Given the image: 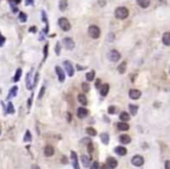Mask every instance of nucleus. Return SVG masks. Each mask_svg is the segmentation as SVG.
<instances>
[{
	"mask_svg": "<svg viewBox=\"0 0 170 169\" xmlns=\"http://www.w3.org/2000/svg\"><path fill=\"white\" fill-rule=\"evenodd\" d=\"M128 15H129V12H128V9H127L126 7H124V6H120V7H118V8L115 9V16H117L119 20H125V19L128 18Z\"/></svg>",
	"mask_w": 170,
	"mask_h": 169,
	"instance_id": "nucleus-1",
	"label": "nucleus"
},
{
	"mask_svg": "<svg viewBox=\"0 0 170 169\" xmlns=\"http://www.w3.org/2000/svg\"><path fill=\"white\" fill-rule=\"evenodd\" d=\"M87 33H89V36L92 37V39H99V36H100V28L98 26H96V25H91L89 27Z\"/></svg>",
	"mask_w": 170,
	"mask_h": 169,
	"instance_id": "nucleus-2",
	"label": "nucleus"
},
{
	"mask_svg": "<svg viewBox=\"0 0 170 169\" xmlns=\"http://www.w3.org/2000/svg\"><path fill=\"white\" fill-rule=\"evenodd\" d=\"M58 26H60L61 29L64 31V32H68V31H70V28H71L69 20L65 19V18H61V19L58 20Z\"/></svg>",
	"mask_w": 170,
	"mask_h": 169,
	"instance_id": "nucleus-3",
	"label": "nucleus"
},
{
	"mask_svg": "<svg viewBox=\"0 0 170 169\" xmlns=\"http://www.w3.org/2000/svg\"><path fill=\"white\" fill-rule=\"evenodd\" d=\"M120 57H121V55H120V53L118 50H111L108 53V60L111 62H113V63H117L120 60Z\"/></svg>",
	"mask_w": 170,
	"mask_h": 169,
	"instance_id": "nucleus-4",
	"label": "nucleus"
},
{
	"mask_svg": "<svg viewBox=\"0 0 170 169\" xmlns=\"http://www.w3.org/2000/svg\"><path fill=\"white\" fill-rule=\"evenodd\" d=\"M131 161H132L133 166H135V167H142L143 163H144V159H143L141 155H135V156H133Z\"/></svg>",
	"mask_w": 170,
	"mask_h": 169,
	"instance_id": "nucleus-5",
	"label": "nucleus"
},
{
	"mask_svg": "<svg viewBox=\"0 0 170 169\" xmlns=\"http://www.w3.org/2000/svg\"><path fill=\"white\" fill-rule=\"evenodd\" d=\"M62 43H63V46H64L68 50H72V49L75 48V41H73L72 39H70V37H64L63 41H62Z\"/></svg>",
	"mask_w": 170,
	"mask_h": 169,
	"instance_id": "nucleus-6",
	"label": "nucleus"
},
{
	"mask_svg": "<svg viewBox=\"0 0 170 169\" xmlns=\"http://www.w3.org/2000/svg\"><path fill=\"white\" fill-rule=\"evenodd\" d=\"M63 66H64V69H65V72H68L69 77H72L73 73H75V70H73V68H72L71 62H69V61H64V62H63Z\"/></svg>",
	"mask_w": 170,
	"mask_h": 169,
	"instance_id": "nucleus-7",
	"label": "nucleus"
},
{
	"mask_svg": "<svg viewBox=\"0 0 170 169\" xmlns=\"http://www.w3.org/2000/svg\"><path fill=\"white\" fill-rule=\"evenodd\" d=\"M55 70H56V73H57V77H58V81L61 82V83H63L64 81H65V72L63 71V69L60 67H56L55 68Z\"/></svg>",
	"mask_w": 170,
	"mask_h": 169,
	"instance_id": "nucleus-8",
	"label": "nucleus"
},
{
	"mask_svg": "<svg viewBox=\"0 0 170 169\" xmlns=\"http://www.w3.org/2000/svg\"><path fill=\"white\" fill-rule=\"evenodd\" d=\"M106 166L107 168H117L118 167V161L114 159V158H107L106 160Z\"/></svg>",
	"mask_w": 170,
	"mask_h": 169,
	"instance_id": "nucleus-9",
	"label": "nucleus"
},
{
	"mask_svg": "<svg viewBox=\"0 0 170 169\" xmlns=\"http://www.w3.org/2000/svg\"><path fill=\"white\" fill-rule=\"evenodd\" d=\"M128 96H129L131 99H139L141 97V91L137 90V89H132V90H129Z\"/></svg>",
	"mask_w": 170,
	"mask_h": 169,
	"instance_id": "nucleus-10",
	"label": "nucleus"
},
{
	"mask_svg": "<svg viewBox=\"0 0 170 169\" xmlns=\"http://www.w3.org/2000/svg\"><path fill=\"white\" fill-rule=\"evenodd\" d=\"M71 162H72V167L75 169H78L79 166H78V159H77V154L76 152H71Z\"/></svg>",
	"mask_w": 170,
	"mask_h": 169,
	"instance_id": "nucleus-11",
	"label": "nucleus"
},
{
	"mask_svg": "<svg viewBox=\"0 0 170 169\" xmlns=\"http://www.w3.org/2000/svg\"><path fill=\"white\" fill-rule=\"evenodd\" d=\"M87 110L86 108H84V107H78L77 108V117L78 118H80V119H83V118H85L86 116H87Z\"/></svg>",
	"mask_w": 170,
	"mask_h": 169,
	"instance_id": "nucleus-12",
	"label": "nucleus"
},
{
	"mask_svg": "<svg viewBox=\"0 0 170 169\" xmlns=\"http://www.w3.org/2000/svg\"><path fill=\"white\" fill-rule=\"evenodd\" d=\"M114 152H115L118 155H120V156H124V155L127 154V149H126V147H124V146H118V147H115Z\"/></svg>",
	"mask_w": 170,
	"mask_h": 169,
	"instance_id": "nucleus-13",
	"label": "nucleus"
},
{
	"mask_svg": "<svg viewBox=\"0 0 170 169\" xmlns=\"http://www.w3.org/2000/svg\"><path fill=\"white\" fill-rule=\"evenodd\" d=\"M108 90H110V85L108 84H102L99 88V92H100V95H102V97H105V96L108 95Z\"/></svg>",
	"mask_w": 170,
	"mask_h": 169,
	"instance_id": "nucleus-14",
	"label": "nucleus"
},
{
	"mask_svg": "<svg viewBox=\"0 0 170 169\" xmlns=\"http://www.w3.org/2000/svg\"><path fill=\"white\" fill-rule=\"evenodd\" d=\"M117 127H118L119 131H128L129 130V125L127 124V121H120V123H118Z\"/></svg>",
	"mask_w": 170,
	"mask_h": 169,
	"instance_id": "nucleus-15",
	"label": "nucleus"
},
{
	"mask_svg": "<svg viewBox=\"0 0 170 169\" xmlns=\"http://www.w3.org/2000/svg\"><path fill=\"white\" fill-rule=\"evenodd\" d=\"M54 153H55V149H54V147L53 146H46L44 147V155L46 156H53L54 155Z\"/></svg>",
	"mask_w": 170,
	"mask_h": 169,
	"instance_id": "nucleus-16",
	"label": "nucleus"
},
{
	"mask_svg": "<svg viewBox=\"0 0 170 169\" xmlns=\"http://www.w3.org/2000/svg\"><path fill=\"white\" fill-rule=\"evenodd\" d=\"M131 136L129 135H126V134H122L119 136V141L122 143V145H127V143H129L131 142Z\"/></svg>",
	"mask_w": 170,
	"mask_h": 169,
	"instance_id": "nucleus-17",
	"label": "nucleus"
},
{
	"mask_svg": "<svg viewBox=\"0 0 170 169\" xmlns=\"http://www.w3.org/2000/svg\"><path fill=\"white\" fill-rule=\"evenodd\" d=\"M58 7H60V11H61V12H65L67 8H68V0H60Z\"/></svg>",
	"mask_w": 170,
	"mask_h": 169,
	"instance_id": "nucleus-18",
	"label": "nucleus"
},
{
	"mask_svg": "<svg viewBox=\"0 0 170 169\" xmlns=\"http://www.w3.org/2000/svg\"><path fill=\"white\" fill-rule=\"evenodd\" d=\"M162 42H163L164 46H170V33L169 32L163 34V36H162Z\"/></svg>",
	"mask_w": 170,
	"mask_h": 169,
	"instance_id": "nucleus-19",
	"label": "nucleus"
},
{
	"mask_svg": "<svg viewBox=\"0 0 170 169\" xmlns=\"http://www.w3.org/2000/svg\"><path fill=\"white\" fill-rule=\"evenodd\" d=\"M136 2H137V5H139L140 7H142V8H147V7H149V5H150V0H136Z\"/></svg>",
	"mask_w": 170,
	"mask_h": 169,
	"instance_id": "nucleus-20",
	"label": "nucleus"
},
{
	"mask_svg": "<svg viewBox=\"0 0 170 169\" xmlns=\"http://www.w3.org/2000/svg\"><path fill=\"white\" fill-rule=\"evenodd\" d=\"M119 119H120L121 121H128V120L131 119V116H129V113H127V112H121L120 116H119Z\"/></svg>",
	"mask_w": 170,
	"mask_h": 169,
	"instance_id": "nucleus-21",
	"label": "nucleus"
},
{
	"mask_svg": "<svg viewBox=\"0 0 170 169\" xmlns=\"http://www.w3.org/2000/svg\"><path fill=\"white\" fill-rule=\"evenodd\" d=\"M128 108H129V112H131V114H132V116H136V113H137V110H139V106H137V105L129 104Z\"/></svg>",
	"mask_w": 170,
	"mask_h": 169,
	"instance_id": "nucleus-22",
	"label": "nucleus"
},
{
	"mask_svg": "<svg viewBox=\"0 0 170 169\" xmlns=\"http://www.w3.org/2000/svg\"><path fill=\"white\" fill-rule=\"evenodd\" d=\"M100 140H102V143L108 145V142H110V136H108L107 133H102V134H100Z\"/></svg>",
	"mask_w": 170,
	"mask_h": 169,
	"instance_id": "nucleus-23",
	"label": "nucleus"
},
{
	"mask_svg": "<svg viewBox=\"0 0 170 169\" xmlns=\"http://www.w3.org/2000/svg\"><path fill=\"white\" fill-rule=\"evenodd\" d=\"M78 101L82 104V105H86L87 104V99H86V96L85 95H83V93H80V95H78Z\"/></svg>",
	"mask_w": 170,
	"mask_h": 169,
	"instance_id": "nucleus-24",
	"label": "nucleus"
},
{
	"mask_svg": "<svg viewBox=\"0 0 170 169\" xmlns=\"http://www.w3.org/2000/svg\"><path fill=\"white\" fill-rule=\"evenodd\" d=\"M21 75H22V70H21V68H19V69L16 70V72H15V76H14L13 81H14V82H19V79L21 78Z\"/></svg>",
	"mask_w": 170,
	"mask_h": 169,
	"instance_id": "nucleus-25",
	"label": "nucleus"
},
{
	"mask_svg": "<svg viewBox=\"0 0 170 169\" xmlns=\"http://www.w3.org/2000/svg\"><path fill=\"white\" fill-rule=\"evenodd\" d=\"M126 69H127V63L124 62V63H121V64L118 67V72H119V73H124V72H126Z\"/></svg>",
	"mask_w": 170,
	"mask_h": 169,
	"instance_id": "nucleus-26",
	"label": "nucleus"
},
{
	"mask_svg": "<svg viewBox=\"0 0 170 169\" xmlns=\"http://www.w3.org/2000/svg\"><path fill=\"white\" fill-rule=\"evenodd\" d=\"M86 133L90 135V136H96V135H97V131H96V128H93V127H86Z\"/></svg>",
	"mask_w": 170,
	"mask_h": 169,
	"instance_id": "nucleus-27",
	"label": "nucleus"
},
{
	"mask_svg": "<svg viewBox=\"0 0 170 169\" xmlns=\"http://www.w3.org/2000/svg\"><path fill=\"white\" fill-rule=\"evenodd\" d=\"M95 75H96V72L92 70V71H90V72H86V81H89V82H92L93 79H95Z\"/></svg>",
	"mask_w": 170,
	"mask_h": 169,
	"instance_id": "nucleus-28",
	"label": "nucleus"
},
{
	"mask_svg": "<svg viewBox=\"0 0 170 169\" xmlns=\"http://www.w3.org/2000/svg\"><path fill=\"white\" fill-rule=\"evenodd\" d=\"M16 92H18V86H13L9 91V95H8V99H11V97H15L16 96Z\"/></svg>",
	"mask_w": 170,
	"mask_h": 169,
	"instance_id": "nucleus-29",
	"label": "nucleus"
},
{
	"mask_svg": "<svg viewBox=\"0 0 170 169\" xmlns=\"http://www.w3.org/2000/svg\"><path fill=\"white\" fill-rule=\"evenodd\" d=\"M7 113H9V114H13V113H15L14 106H13V104H12L11 101L7 104Z\"/></svg>",
	"mask_w": 170,
	"mask_h": 169,
	"instance_id": "nucleus-30",
	"label": "nucleus"
},
{
	"mask_svg": "<svg viewBox=\"0 0 170 169\" xmlns=\"http://www.w3.org/2000/svg\"><path fill=\"white\" fill-rule=\"evenodd\" d=\"M82 161H83L84 167H90V159L89 158H86L85 155H82Z\"/></svg>",
	"mask_w": 170,
	"mask_h": 169,
	"instance_id": "nucleus-31",
	"label": "nucleus"
},
{
	"mask_svg": "<svg viewBox=\"0 0 170 169\" xmlns=\"http://www.w3.org/2000/svg\"><path fill=\"white\" fill-rule=\"evenodd\" d=\"M19 20H20V22H26L27 21V14L23 13V12H21L19 14Z\"/></svg>",
	"mask_w": 170,
	"mask_h": 169,
	"instance_id": "nucleus-32",
	"label": "nucleus"
},
{
	"mask_svg": "<svg viewBox=\"0 0 170 169\" xmlns=\"http://www.w3.org/2000/svg\"><path fill=\"white\" fill-rule=\"evenodd\" d=\"M26 86H27V89H28V90L33 89V86L31 85V73H28V75H27V78H26Z\"/></svg>",
	"mask_w": 170,
	"mask_h": 169,
	"instance_id": "nucleus-33",
	"label": "nucleus"
},
{
	"mask_svg": "<svg viewBox=\"0 0 170 169\" xmlns=\"http://www.w3.org/2000/svg\"><path fill=\"white\" fill-rule=\"evenodd\" d=\"M23 140H25L26 142H29V141H32V134H31V131H27V132H26V134H25V138H23Z\"/></svg>",
	"mask_w": 170,
	"mask_h": 169,
	"instance_id": "nucleus-34",
	"label": "nucleus"
},
{
	"mask_svg": "<svg viewBox=\"0 0 170 169\" xmlns=\"http://www.w3.org/2000/svg\"><path fill=\"white\" fill-rule=\"evenodd\" d=\"M107 112H108L110 114H114V113H117V107H115V106H108Z\"/></svg>",
	"mask_w": 170,
	"mask_h": 169,
	"instance_id": "nucleus-35",
	"label": "nucleus"
},
{
	"mask_svg": "<svg viewBox=\"0 0 170 169\" xmlns=\"http://www.w3.org/2000/svg\"><path fill=\"white\" fill-rule=\"evenodd\" d=\"M82 89H83V91H89L90 90V85H89V83H83L82 84Z\"/></svg>",
	"mask_w": 170,
	"mask_h": 169,
	"instance_id": "nucleus-36",
	"label": "nucleus"
},
{
	"mask_svg": "<svg viewBox=\"0 0 170 169\" xmlns=\"http://www.w3.org/2000/svg\"><path fill=\"white\" fill-rule=\"evenodd\" d=\"M44 91H46V86H42V88H41V91H40V93H38V99H41V98L43 97Z\"/></svg>",
	"mask_w": 170,
	"mask_h": 169,
	"instance_id": "nucleus-37",
	"label": "nucleus"
},
{
	"mask_svg": "<svg viewBox=\"0 0 170 169\" xmlns=\"http://www.w3.org/2000/svg\"><path fill=\"white\" fill-rule=\"evenodd\" d=\"M55 51H56V54H57V55L61 53V43H56V48H55Z\"/></svg>",
	"mask_w": 170,
	"mask_h": 169,
	"instance_id": "nucleus-38",
	"label": "nucleus"
},
{
	"mask_svg": "<svg viewBox=\"0 0 170 169\" xmlns=\"http://www.w3.org/2000/svg\"><path fill=\"white\" fill-rule=\"evenodd\" d=\"M43 53H44V57H43V61H46V58H47V55H48V46H44Z\"/></svg>",
	"mask_w": 170,
	"mask_h": 169,
	"instance_id": "nucleus-39",
	"label": "nucleus"
},
{
	"mask_svg": "<svg viewBox=\"0 0 170 169\" xmlns=\"http://www.w3.org/2000/svg\"><path fill=\"white\" fill-rule=\"evenodd\" d=\"M32 101H33V95H32V96H31V98L28 99V104H27L28 110H31V107H32Z\"/></svg>",
	"mask_w": 170,
	"mask_h": 169,
	"instance_id": "nucleus-40",
	"label": "nucleus"
},
{
	"mask_svg": "<svg viewBox=\"0 0 170 169\" xmlns=\"http://www.w3.org/2000/svg\"><path fill=\"white\" fill-rule=\"evenodd\" d=\"M98 5H99L100 7H105V5H106V0H98Z\"/></svg>",
	"mask_w": 170,
	"mask_h": 169,
	"instance_id": "nucleus-41",
	"label": "nucleus"
},
{
	"mask_svg": "<svg viewBox=\"0 0 170 169\" xmlns=\"http://www.w3.org/2000/svg\"><path fill=\"white\" fill-rule=\"evenodd\" d=\"M90 168H92V169H97V168H99V163H98V162H97V161H96V162H93V163H92V166H90Z\"/></svg>",
	"mask_w": 170,
	"mask_h": 169,
	"instance_id": "nucleus-42",
	"label": "nucleus"
},
{
	"mask_svg": "<svg viewBox=\"0 0 170 169\" xmlns=\"http://www.w3.org/2000/svg\"><path fill=\"white\" fill-rule=\"evenodd\" d=\"M4 43H5V37H4V36L1 35V33H0V47H2Z\"/></svg>",
	"mask_w": 170,
	"mask_h": 169,
	"instance_id": "nucleus-43",
	"label": "nucleus"
},
{
	"mask_svg": "<svg viewBox=\"0 0 170 169\" xmlns=\"http://www.w3.org/2000/svg\"><path fill=\"white\" fill-rule=\"evenodd\" d=\"M87 148H89V152H90V153H92V152H93V146H92V143H91V142H89V143H87Z\"/></svg>",
	"mask_w": 170,
	"mask_h": 169,
	"instance_id": "nucleus-44",
	"label": "nucleus"
},
{
	"mask_svg": "<svg viewBox=\"0 0 170 169\" xmlns=\"http://www.w3.org/2000/svg\"><path fill=\"white\" fill-rule=\"evenodd\" d=\"M100 85H102V81H100V79H97V81H96V88H98V89H99V88H100Z\"/></svg>",
	"mask_w": 170,
	"mask_h": 169,
	"instance_id": "nucleus-45",
	"label": "nucleus"
},
{
	"mask_svg": "<svg viewBox=\"0 0 170 169\" xmlns=\"http://www.w3.org/2000/svg\"><path fill=\"white\" fill-rule=\"evenodd\" d=\"M37 82H38V72H37V73H36V75H35V79H34V85H33V86H35V85H36V84H37Z\"/></svg>",
	"mask_w": 170,
	"mask_h": 169,
	"instance_id": "nucleus-46",
	"label": "nucleus"
},
{
	"mask_svg": "<svg viewBox=\"0 0 170 169\" xmlns=\"http://www.w3.org/2000/svg\"><path fill=\"white\" fill-rule=\"evenodd\" d=\"M26 5L29 6V5H34V0H26Z\"/></svg>",
	"mask_w": 170,
	"mask_h": 169,
	"instance_id": "nucleus-47",
	"label": "nucleus"
},
{
	"mask_svg": "<svg viewBox=\"0 0 170 169\" xmlns=\"http://www.w3.org/2000/svg\"><path fill=\"white\" fill-rule=\"evenodd\" d=\"M82 142H83V143H89V142H91V140L87 138V139H84V140H82Z\"/></svg>",
	"mask_w": 170,
	"mask_h": 169,
	"instance_id": "nucleus-48",
	"label": "nucleus"
},
{
	"mask_svg": "<svg viewBox=\"0 0 170 169\" xmlns=\"http://www.w3.org/2000/svg\"><path fill=\"white\" fill-rule=\"evenodd\" d=\"M169 165H170V161H166V166H164V167H166V169L169 168Z\"/></svg>",
	"mask_w": 170,
	"mask_h": 169,
	"instance_id": "nucleus-49",
	"label": "nucleus"
},
{
	"mask_svg": "<svg viewBox=\"0 0 170 169\" xmlns=\"http://www.w3.org/2000/svg\"><path fill=\"white\" fill-rule=\"evenodd\" d=\"M67 119H68V121H71V114L70 113L67 114Z\"/></svg>",
	"mask_w": 170,
	"mask_h": 169,
	"instance_id": "nucleus-50",
	"label": "nucleus"
},
{
	"mask_svg": "<svg viewBox=\"0 0 170 169\" xmlns=\"http://www.w3.org/2000/svg\"><path fill=\"white\" fill-rule=\"evenodd\" d=\"M29 31H31V32H35V31H36V28H35V27H32Z\"/></svg>",
	"mask_w": 170,
	"mask_h": 169,
	"instance_id": "nucleus-51",
	"label": "nucleus"
},
{
	"mask_svg": "<svg viewBox=\"0 0 170 169\" xmlns=\"http://www.w3.org/2000/svg\"><path fill=\"white\" fill-rule=\"evenodd\" d=\"M62 162H64V163H65V162H67V159H65V158H63V159H62Z\"/></svg>",
	"mask_w": 170,
	"mask_h": 169,
	"instance_id": "nucleus-52",
	"label": "nucleus"
},
{
	"mask_svg": "<svg viewBox=\"0 0 170 169\" xmlns=\"http://www.w3.org/2000/svg\"><path fill=\"white\" fill-rule=\"evenodd\" d=\"M15 1V4H20L21 2V0H14Z\"/></svg>",
	"mask_w": 170,
	"mask_h": 169,
	"instance_id": "nucleus-53",
	"label": "nucleus"
},
{
	"mask_svg": "<svg viewBox=\"0 0 170 169\" xmlns=\"http://www.w3.org/2000/svg\"><path fill=\"white\" fill-rule=\"evenodd\" d=\"M0 133H1V131H0Z\"/></svg>",
	"mask_w": 170,
	"mask_h": 169,
	"instance_id": "nucleus-54",
	"label": "nucleus"
}]
</instances>
